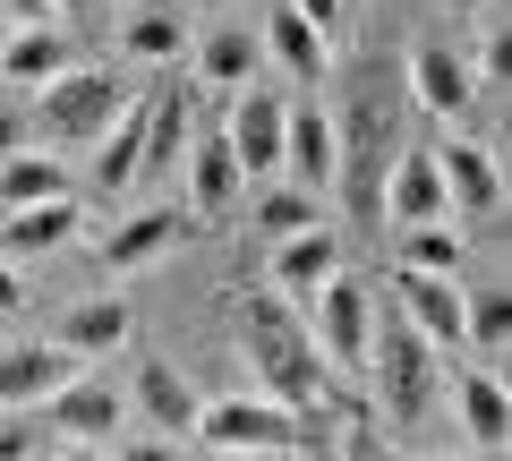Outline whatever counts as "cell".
<instances>
[{
    "instance_id": "1",
    "label": "cell",
    "mask_w": 512,
    "mask_h": 461,
    "mask_svg": "<svg viewBox=\"0 0 512 461\" xmlns=\"http://www.w3.org/2000/svg\"><path fill=\"white\" fill-rule=\"evenodd\" d=\"M333 197L359 231H384V171L393 154L410 146V86H402V60L384 43H350L333 60Z\"/></svg>"
},
{
    "instance_id": "2",
    "label": "cell",
    "mask_w": 512,
    "mask_h": 461,
    "mask_svg": "<svg viewBox=\"0 0 512 461\" xmlns=\"http://www.w3.org/2000/svg\"><path fill=\"white\" fill-rule=\"evenodd\" d=\"M231 342H239V359L256 368V393H274V402H291V410L333 402V368H325V351H316L299 299L248 291V299L231 308Z\"/></svg>"
},
{
    "instance_id": "3",
    "label": "cell",
    "mask_w": 512,
    "mask_h": 461,
    "mask_svg": "<svg viewBox=\"0 0 512 461\" xmlns=\"http://www.w3.org/2000/svg\"><path fill=\"white\" fill-rule=\"evenodd\" d=\"M367 385H376V419L402 436V427H427L444 402V351L427 342V333H410L402 316L393 325H376V342H367Z\"/></svg>"
},
{
    "instance_id": "4",
    "label": "cell",
    "mask_w": 512,
    "mask_h": 461,
    "mask_svg": "<svg viewBox=\"0 0 512 461\" xmlns=\"http://www.w3.org/2000/svg\"><path fill=\"white\" fill-rule=\"evenodd\" d=\"M120 103H128L120 69H103V60H69L60 77L35 86V129H43V146H94Z\"/></svg>"
},
{
    "instance_id": "5",
    "label": "cell",
    "mask_w": 512,
    "mask_h": 461,
    "mask_svg": "<svg viewBox=\"0 0 512 461\" xmlns=\"http://www.w3.org/2000/svg\"><path fill=\"white\" fill-rule=\"evenodd\" d=\"M299 316H308V333H316V351H325L333 376H359V368H367V342H376V299H367V282L350 274V265H333V274L299 299Z\"/></svg>"
},
{
    "instance_id": "6",
    "label": "cell",
    "mask_w": 512,
    "mask_h": 461,
    "mask_svg": "<svg viewBox=\"0 0 512 461\" xmlns=\"http://www.w3.org/2000/svg\"><path fill=\"white\" fill-rule=\"evenodd\" d=\"M35 410H43V427H52L60 453H111V444H120V427H128L120 385H111V376H94V368H77L69 385H60L52 402H35Z\"/></svg>"
},
{
    "instance_id": "7",
    "label": "cell",
    "mask_w": 512,
    "mask_h": 461,
    "mask_svg": "<svg viewBox=\"0 0 512 461\" xmlns=\"http://www.w3.org/2000/svg\"><path fill=\"white\" fill-rule=\"evenodd\" d=\"M282 94L274 86H231V120H222V146H231V163L248 171V180H274L282 171Z\"/></svg>"
},
{
    "instance_id": "8",
    "label": "cell",
    "mask_w": 512,
    "mask_h": 461,
    "mask_svg": "<svg viewBox=\"0 0 512 461\" xmlns=\"http://www.w3.org/2000/svg\"><path fill=\"white\" fill-rule=\"evenodd\" d=\"M402 86H410V103H419V111H436V120H470V111H478L470 60H461L453 43H436V35L402 52Z\"/></svg>"
},
{
    "instance_id": "9",
    "label": "cell",
    "mask_w": 512,
    "mask_h": 461,
    "mask_svg": "<svg viewBox=\"0 0 512 461\" xmlns=\"http://www.w3.org/2000/svg\"><path fill=\"white\" fill-rule=\"evenodd\" d=\"M427 154H436V180H444V214H461V222L504 214V171H495V154L478 137H453V146H427Z\"/></svg>"
},
{
    "instance_id": "10",
    "label": "cell",
    "mask_w": 512,
    "mask_h": 461,
    "mask_svg": "<svg viewBox=\"0 0 512 461\" xmlns=\"http://www.w3.org/2000/svg\"><path fill=\"white\" fill-rule=\"evenodd\" d=\"M180 231H188V205H137V214H120L94 240V257L111 265V274H146V265H163L171 248H180Z\"/></svg>"
},
{
    "instance_id": "11",
    "label": "cell",
    "mask_w": 512,
    "mask_h": 461,
    "mask_svg": "<svg viewBox=\"0 0 512 461\" xmlns=\"http://www.w3.org/2000/svg\"><path fill=\"white\" fill-rule=\"evenodd\" d=\"M393 316L410 333H427L436 351H461V274H419V265H393Z\"/></svg>"
},
{
    "instance_id": "12",
    "label": "cell",
    "mask_w": 512,
    "mask_h": 461,
    "mask_svg": "<svg viewBox=\"0 0 512 461\" xmlns=\"http://www.w3.org/2000/svg\"><path fill=\"white\" fill-rule=\"evenodd\" d=\"M333 265H342V231H333V222L316 214V222H299L291 240H274V248H265V291H282V299H308L316 282L333 274Z\"/></svg>"
},
{
    "instance_id": "13",
    "label": "cell",
    "mask_w": 512,
    "mask_h": 461,
    "mask_svg": "<svg viewBox=\"0 0 512 461\" xmlns=\"http://www.w3.org/2000/svg\"><path fill=\"white\" fill-rule=\"evenodd\" d=\"M197 402H205V393L188 385L171 359H137V376H128V410H137V427H154V436L188 444V427H197Z\"/></svg>"
},
{
    "instance_id": "14",
    "label": "cell",
    "mask_w": 512,
    "mask_h": 461,
    "mask_svg": "<svg viewBox=\"0 0 512 461\" xmlns=\"http://www.w3.org/2000/svg\"><path fill=\"white\" fill-rule=\"evenodd\" d=\"M86 368L77 351H60V342H9L0 351V410H35V402H52L69 376Z\"/></svg>"
},
{
    "instance_id": "15",
    "label": "cell",
    "mask_w": 512,
    "mask_h": 461,
    "mask_svg": "<svg viewBox=\"0 0 512 461\" xmlns=\"http://www.w3.org/2000/svg\"><path fill=\"white\" fill-rule=\"evenodd\" d=\"M444 402H453L461 436L478 444V453H504V427H512V393L495 368H453L444 376Z\"/></svg>"
},
{
    "instance_id": "16",
    "label": "cell",
    "mask_w": 512,
    "mask_h": 461,
    "mask_svg": "<svg viewBox=\"0 0 512 461\" xmlns=\"http://www.w3.org/2000/svg\"><path fill=\"white\" fill-rule=\"evenodd\" d=\"M86 240V205L69 197H43V205H9V222H0V248L9 257H52V248H77Z\"/></svg>"
},
{
    "instance_id": "17",
    "label": "cell",
    "mask_w": 512,
    "mask_h": 461,
    "mask_svg": "<svg viewBox=\"0 0 512 461\" xmlns=\"http://www.w3.org/2000/svg\"><path fill=\"white\" fill-rule=\"evenodd\" d=\"M180 171H188V214H197V222H222V214L239 205V188H248V171L231 163V146H222V129L188 137Z\"/></svg>"
},
{
    "instance_id": "18",
    "label": "cell",
    "mask_w": 512,
    "mask_h": 461,
    "mask_svg": "<svg viewBox=\"0 0 512 461\" xmlns=\"http://www.w3.org/2000/svg\"><path fill=\"white\" fill-rule=\"evenodd\" d=\"M282 180L316 188V197H325V180H333V111L316 103V94L282 111Z\"/></svg>"
},
{
    "instance_id": "19",
    "label": "cell",
    "mask_w": 512,
    "mask_h": 461,
    "mask_svg": "<svg viewBox=\"0 0 512 461\" xmlns=\"http://www.w3.org/2000/svg\"><path fill=\"white\" fill-rule=\"evenodd\" d=\"M128 333H137V316H128L120 291H94V299H77V308L52 316V342H60V351H77V359H111Z\"/></svg>"
},
{
    "instance_id": "20",
    "label": "cell",
    "mask_w": 512,
    "mask_h": 461,
    "mask_svg": "<svg viewBox=\"0 0 512 461\" xmlns=\"http://www.w3.org/2000/svg\"><path fill=\"white\" fill-rule=\"evenodd\" d=\"M146 94H128L120 111H111V129L94 137V188H103V197H128V188H137V171H146Z\"/></svg>"
},
{
    "instance_id": "21",
    "label": "cell",
    "mask_w": 512,
    "mask_h": 461,
    "mask_svg": "<svg viewBox=\"0 0 512 461\" xmlns=\"http://www.w3.org/2000/svg\"><path fill=\"white\" fill-rule=\"evenodd\" d=\"M69 60H77L69 26H52V18H26V26L0 35V77H9V86H43V77H60Z\"/></svg>"
},
{
    "instance_id": "22",
    "label": "cell",
    "mask_w": 512,
    "mask_h": 461,
    "mask_svg": "<svg viewBox=\"0 0 512 461\" xmlns=\"http://www.w3.org/2000/svg\"><path fill=\"white\" fill-rule=\"evenodd\" d=\"M265 52L291 69V86H325V69H333V35H325V26H308L291 0L265 18Z\"/></svg>"
},
{
    "instance_id": "23",
    "label": "cell",
    "mask_w": 512,
    "mask_h": 461,
    "mask_svg": "<svg viewBox=\"0 0 512 461\" xmlns=\"http://www.w3.org/2000/svg\"><path fill=\"white\" fill-rule=\"evenodd\" d=\"M427 214H444V180H436V154L402 146V154H393V171H384V222L402 231V222H427Z\"/></svg>"
},
{
    "instance_id": "24",
    "label": "cell",
    "mask_w": 512,
    "mask_h": 461,
    "mask_svg": "<svg viewBox=\"0 0 512 461\" xmlns=\"http://www.w3.org/2000/svg\"><path fill=\"white\" fill-rule=\"evenodd\" d=\"M256 60H265V43L239 18H222V26H205V43H197V86H248Z\"/></svg>"
},
{
    "instance_id": "25",
    "label": "cell",
    "mask_w": 512,
    "mask_h": 461,
    "mask_svg": "<svg viewBox=\"0 0 512 461\" xmlns=\"http://www.w3.org/2000/svg\"><path fill=\"white\" fill-rule=\"evenodd\" d=\"M461 257H470V231H461L453 214L402 222V248H393V265H419V274H461Z\"/></svg>"
},
{
    "instance_id": "26",
    "label": "cell",
    "mask_w": 512,
    "mask_h": 461,
    "mask_svg": "<svg viewBox=\"0 0 512 461\" xmlns=\"http://www.w3.org/2000/svg\"><path fill=\"white\" fill-rule=\"evenodd\" d=\"M43 197H69V163L43 154V146L0 154V214H9V205H43Z\"/></svg>"
},
{
    "instance_id": "27",
    "label": "cell",
    "mask_w": 512,
    "mask_h": 461,
    "mask_svg": "<svg viewBox=\"0 0 512 461\" xmlns=\"http://www.w3.org/2000/svg\"><path fill=\"white\" fill-rule=\"evenodd\" d=\"M120 52L146 60V69H171V60L188 52V9H137V18L120 26Z\"/></svg>"
},
{
    "instance_id": "28",
    "label": "cell",
    "mask_w": 512,
    "mask_h": 461,
    "mask_svg": "<svg viewBox=\"0 0 512 461\" xmlns=\"http://www.w3.org/2000/svg\"><path fill=\"white\" fill-rule=\"evenodd\" d=\"M316 214H325V197H316V188L282 180V171H274V188L256 180V240H265V248H274V240H291L299 222H316Z\"/></svg>"
},
{
    "instance_id": "29",
    "label": "cell",
    "mask_w": 512,
    "mask_h": 461,
    "mask_svg": "<svg viewBox=\"0 0 512 461\" xmlns=\"http://www.w3.org/2000/svg\"><path fill=\"white\" fill-rule=\"evenodd\" d=\"M504 342H512V299H504V291H478V299H461V351H478V359H504Z\"/></svg>"
},
{
    "instance_id": "30",
    "label": "cell",
    "mask_w": 512,
    "mask_h": 461,
    "mask_svg": "<svg viewBox=\"0 0 512 461\" xmlns=\"http://www.w3.org/2000/svg\"><path fill=\"white\" fill-rule=\"evenodd\" d=\"M512 77V26L504 18H478V43H470V86L478 94H495Z\"/></svg>"
},
{
    "instance_id": "31",
    "label": "cell",
    "mask_w": 512,
    "mask_h": 461,
    "mask_svg": "<svg viewBox=\"0 0 512 461\" xmlns=\"http://www.w3.org/2000/svg\"><path fill=\"white\" fill-rule=\"evenodd\" d=\"M35 453H60L43 410H0V461H35Z\"/></svg>"
},
{
    "instance_id": "32",
    "label": "cell",
    "mask_w": 512,
    "mask_h": 461,
    "mask_svg": "<svg viewBox=\"0 0 512 461\" xmlns=\"http://www.w3.org/2000/svg\"><path fill=\"white\" fill-rule=\"evenodd\" d=\"M291 9H299V18H308V26H325V35H333V26L350 18V0H291Z\"/></svg>"
},
{
    "instance_id": "33",
    "label": "cell",
    "mask_w": 512,
    "mask_h": 461,
    "mask_svg": "<svg viewBox=\"0 0 512 461\" xmlns=\"http://www.w3.org/2000/svg\"><path fill=\"white\" fill-rule=\"evenodd\" d=\"M26 299H35V291H26V274H18V265H0V316H18Z\"/></svg>"
},
{
    "instance_id": "34",
    "label": "cell",
    "mask_w": 512,
    "mask_h": 461,
    "mask_svg": "<svg viewBox=\"0 0 512 461\" xmlns=\"http://www.w3.org/2000/svg\"><path fill=\"white\" fill-rule=\"evenodd\" d=\"M0 18H9V26H26V18H52V9H43V0H0Z\"/></svg>"
},
{
    "instance_id": "35",
    "label": "cell",
    "mask_w": 512,
    "mask_h": 461,
    "mask_svg": "<svg viewBox=\"0 0 512 461\" xmlns=\"http://www.w3.org/2000/svg\"><path fill=\"white\" fill-rule=\"evenodd\" d=\"M444 9H453V18H495L504 0H444Z\"/></svg>"
},
{
    "instance_id": "36",
    "label": "cell",
    "mask_w": 512,
    "mask_h": 461,
    "mask_svg": "<svg viewBox=\"0 0 512 461\" xmlns=\"http://www.w3.org/2000/svg\"><path fill=\"white\" fill-rule=\"evenodd\" d=\"M43 9H52V18H86L94 0H43Z\"/></svg>"
},
{
    "instance_id": "37",
    "label": "cell",
    "mask_w": 512,
    "mask_h": 461,
    "mask_svg": "<svg viewBox=\"0 0 512 461\" xmlns=\"http://www.w3.org/2000/svg\"><path fill=\"white\" fill-rule=\"evenodd\" d=\"M180 9H222V0H180Z\"/></svg>"
},
{
    "instance_id": "38",
    "label": "cell",
    "mask_w": 512,
    "mask_h": 461,
    "mask_svg": "<svg viewBox=\"0 0 512 461\" xmlns=\"http://www.w3.org/2000/svg\"><path fill=\"white\" fill-rule=\"evenodd\" d=\"M0 35H9V18H0Z\"/></svg>"
},
{
    "instance_id": "39",
    "label": "cell",
    "mask_w": 512,
    "mask_h": 461,
    "mask_svg": "<svg viewBox=\"0 0 512 461\" xmlns=\"http://www.w3.org/2000/svg\"><path fill=\"white\" fill-rule=\"evenodd\" d=\"M350 9H359V0H350Z\"/></svg>"
}]
</instances>
